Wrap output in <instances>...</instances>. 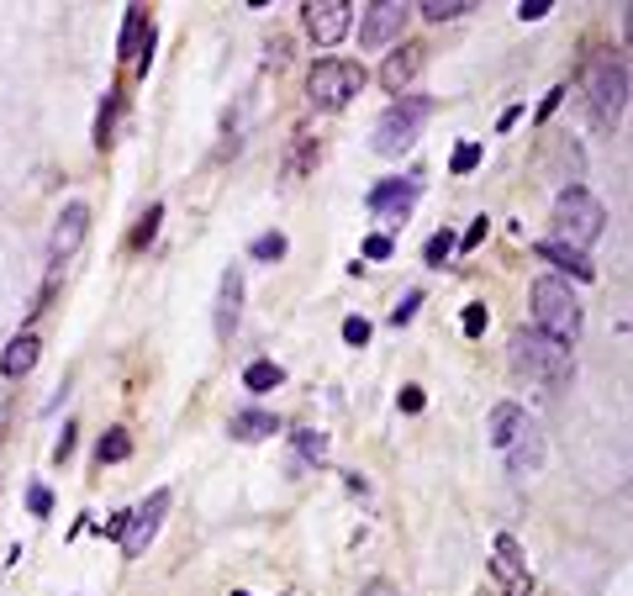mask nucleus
Returning <instances> with one entry per match:
<instances>
[{
	"instance_id": "39",
	"label": "nucleus",
	"mask_w": 633,
	"mask_h": 596,
	"mask_svg": "<svg viewBox=\"0 0 633 596\" xmlns=\"http://www.w3.org/2000/svg\"><path fill=\"white\" fill-rule=\"evenodd\" d=\"M560 100H565V91H549V96H544V106H538V117H549V111H555Z\"/></svg>"
},
{
	"instance_id": "3",
	"label": "nucleus",
	"mask_w": 633,
	"mask_h": 596,
	"mask_svg": "<svg viewBox=\"0 0 633 596\" xmlns=\"http://www.w3.org/2000/svg\"><path fill=\"white\" fill-rule=\"evenodd\" d=\"M581 91L591 100V117L597 127H618L623 121V106H629V64L618 53H597L581 74Z\"/></svg>"
},
{
	"instance_id": "4",
	"label": "nucleus",
	"mask_w": 633,
	"mask_h": 596,
	"mask_svg": "<svg viewBox=\"0 0 633 596\" xmlns=\"http://www.w3.org/2000/svg\"><path fill=\"white\" fill-rule=\"evenodd\" d=\"M555 233L565 243V248H591V243L608 233V212H602V201L591 191H581V185H565L560 195H555Z\"/></svg>"
},
{
	"instance_id": "42",
	"label": "nucleus",
	"mask_w": 633,
	"mask_h": 596,
	"mask_svg": "<svg viewBox=\"0 0 633 596\" xmlns=\"http://www.w3.org/2000/svg\"><path fill=\"white\" fill-rule=\"evenodd\" d=\"M233 596H244V592H233Z\"/></svg>"
},
{
	"instance_id": "9",
	"label": "nucleus",
	"mask_w": 633,
	"mask_h": 596,
	"mask_svg": "<svg viewBox=\"0 0 633 596\" xmlns=\"http://www.w3.org/2000/svg\"><path fill=\"white\" fill-rule=\"evenodd\" d=\"M407 17H412V6H401V0H375V6H365L360 43H365V49H390V43H401Z\"/></svg>"
},
{
	"instance_id": "2",
	"label": "nucleus",
	"mask_w": 633,
	"mask_h": 596,
	"mask_svg": "<svg viewBox=\"0 0 633 596\" xmlns=\"http://www.w3.org/2000/svg\"><path fill=\"white\" fill-rule=\"evenodd\" d=\"M528 301H534V322H538V333L544 338H555V343H565V349L581 338V301H576L570 280L544 275V280H534Z\"/></svg>"
},
{
	"instance_id": "28",
	"label": "nucleus",
	"mask_w": 633,
	"mask_h": 596,
	"mask_svg": "<svg viewBox=\"0 0 633 596\" xmlns=\"http://www.w3.org/2000/svg\"><path fill=\"white\" fill-rule=\"evenodd\" d=\"M486 322H491V317H486V301H475V307H464V317H460V328H464V333H470V338H481V333H486Z\"/></svg>"
},
{
	"instance_id": "26",
	"label": "nucleus",
	"mask_w": 633,
	"mask_h": 596,
	"mask_svg": "<svg viewBox=\"0 0 633 596\" xmlns=\"http://www.w3.org/2000/svg\"><path fill=\"white\" fill-rule=\"evenodd\" d=\"M296 449H301V459H328V438L312 428H301L296 433Z\"/></svg>"
},
{
	"instance_id": "29",
	"label": "nucleus",
	"mask_w": 633,
	"mask_h": 596,
	"mask_svg": "<svg viewBox=\"0 0 633 596\" xmlns=\"http://www.w3.org/2000/svg\"><path fill=\"white\" fill-rule=\"evenodd\" d=\"M117 106H122V100H117V96H111V100H106V106H100V121H96V143H100V148L111 143V121H117Z\"/></svg>"
},
{
	"instance_id": "10",
	"label": "nucleus",
	"mask_w": 633,
	"mask_h": 596,
	"mask_svg": "<svg viewBox=\"0 0 633 596\" xmlns=\"http://www.w3.org/2000/svg\"><path fill=\"white\" fill-rule=\"evenodd\" d=\"M85 233H90V206H85V201H69V206L58 212V222H53V238H49V264H53V269H64V264L79 254Z\"/></svg>"
},
{
	"instance_id": "19",
	"label": "nucleus",
	"mask_w": 633,
	"mask_h": 596,
	"mask_svg": "<svg viewBox=\"0 0 633 596\" xmlns=\"http://www.w3.org/2000/svg\"><path fill=\"white\" fill-rule=\"evenodd\" d=\"M143 38H153V22H148V6H127V26H122V58H143Z\"/></svg>"
},
{
	"instance_id": "21",
	"label": "nucleus",
	"mask_w": 633,
	"mask_h": 596,
	"mask_svg": "<svg viewBox=\"0 0 633 596\" xmlns=\"http://www.w3.org/2000/svg\"><path fill=\"white\" fill-rule=\"evenodd\" d=\"M280 381H286V370H280L275 359H254V364L244 370V385H248V391H275Z\"/></svg>"
},
{
	"instance_id": "23",
	"label": "nucleus",
	"mask_w": 633,
	"mask_h": 596,
	"mask_svg": "<svg viewBox=\"0 0 633 596\" xmlns=\"http://www.w3.org/2000/svg\"><path fill=\"white\" fill-rule=\"evenodd\" d=\"M132 454V438H127V428H111L106 438L96 444V459L100 465H117V459H127Z\"/></svg>"
},
{
	"instance_id": "31",
	"label": "nucleus",
	"mask_w": 633,
	"mask_h": 596,
	"mask_svg": "<svg viewBox=\"0 0 633 596\" xmlns=\"http://www.w3.org/2000/svg\"><path fill=\"white\" fill-rule=\"evenodd\" d=\"M417 307H422V290H407V296H401V307L390 311V322H396V328H401V322H412Z\"/></svg>"
},
{
	"instance_id": "38",
	"label": "nucleus",
	"mask_w": 633,
	"mask_h": 596,
	"mask_svg": "<svg viewBox=\"0 0 633 596\" xmlns=\"http://www.w3.org/2000/svg\"><path fill=\"white\" fill-rule=\"evenodd\" d=\"M360 596H401V586H390V581H369Z\"/></svg>"
},
{
	"instance_id": "7",
	"label": "nucleus",
	"mask_w": 633,
	"mask_h": 596,
	"mask_svg": "<svg viewBox=\"0 0 633 596\" xmlns=\"http://www.w3.org/2000/svg\"><path fill=\"white\" fill-rule=\"evenodd\" d=\"M491 575H496V596H534V571H528V554L512 533H496L491 544Z\"/></svg>"
},
{
	"instance_id": "13",
	"label": "nucleus",
	"mask_w": 633,
	"mask_h": 596,
	"mask_svg": "<svg viewBox=\"0 0 633 596\" xmlns=\"http://www.w3.org/2000/svg\"><path fill=\"white\" fill-rule=\"evenodd\" d=\"M417 191H422L417 180H386V185H375V191H369V212L386 216V222H401V216L412 212Z\"/></svg>"
},
{
	"instance_id": "11",
	"label": "nucleus",
	"mask_w": 633,
	"mask_h": 596,
	"mask_svg": "<svg viewBox=\"0 0 633 596\" xmlns=\"http://www.w3.org/2000/svg\"><path fill=\"white\" fill-rule=\"evenodd\" d=\"M301 11H307V32H312L322 49L343 43V32L354 22V6H348V0H312V6H301Z\"/></svg>"
},
{
	"instance_id": "6",
	"label": "nucleus",
	"mask_w": 633,
	"mask_h": 596,
	"mask_svg": "<svg viewBox=\"0 0 633 596\" xmlns=\"http://www.w3.org/2000/svg\"><path fill=\"white\" fill-rule=\"evenodd\" d=\"M360 91H365V70L354 58H316L307 74V100L316 111H343Z\"/></svg>"
},
{
	"instance_id": "5",
	"label": "nucleus",
	"mask_w": 633,
	"mask_h": 596,
	"mask_svg": "<svg viewBox=\"0 0 633 596\" xmlns=\"http://www.w3.org/2000/svg\"><path fill=\"white\" fill-rule=\"evenodd\" d=\"M428 117H433V100L428 96H396L386 111H380V121H375V153L401 159V153L422 138Z\"/></svg>"
},
{
	"instance_id": "16",
	"label": "nucleus",
	"mask_w": 633,
	"mask_h": 596,
	"mask_svg": "<svg viewBox=\"0 0 633 596\" xmlns=\"http://www.w3.org/2000/svg\"><path fill=\"white\" fill-rule=\"evenodd\" d=\"M238 311H244V269H222V286H217V338H227L238 328Z\"/></svg>"
},
{
	"instance_id": "40",
	"label": "nucleus",
	"mask_w": 633,
	"mask_h": 596,
	"mask_svg": "<svg viewBox=\"0 0 633 596\" xmlns=\"http://www.w3.org/2000/svg\"><path fill=\"white\" fill-rule=\"evenodd\" d=\"M6 417H11V412H0V433H6Z\"/></svg>"
},
{
	"instance_id": "24",
	"label": "nucleus",
	"mask_w": 633,
	"mask_h": 596,
	"mask_svg": "<svg viewBox=\"0 0 633 596\" xmlns=\"http://www.w3.org/2000/svg\"><path fill=\"white\" fill-rule=\"evenodd\" d=\"M286 248H291V243H286V233H265V238H254V248H248V254H254L259 264H275V259H286Z\"/></svg>"
},
{
	"instance_id": "14",
	"label": "nucleus",
	"mask_w": 633,
	"mask_h": 596,
	"mask_svg": "<svg viewBox=\"0 0 633 596\" xmlns=\"http://www.w3.org/2000/svg\"><path fill=\"white\" fill-rule=\"evenodd\" d=\"M502 454H507L512 476H538V465H544V433H538V423H523V433Z\"/></svg>"
},
{
	"instance_id": "20",
	"label": "nucleus",
	"mask_w": 633,
	"mask_h": 596,
	"mask_svg": "<svg viewBox=\"0 0 633 596\" xmlns=\"http://www.w3.org/2000/svg\"><path fill=\"white\" fill-rule=\"evenodd\" d=\"M227 433L244 438V444H259L269 433H280V417H275V412H238V417L227 423Z\"/></svg>"
},
{
	"instance_id": "41",
	"label": "nucleus",
	"mask_w": 633,
	"mask_h": 596,
	"mask_svg": "<svg viewBox=\"0 0 633 596\" xmlns=\"http://www.w3.org/2000/svg\"><path fill=\"white\" fill-rule=\"evenodd\" d=\"M475 596H496V592H475Z\"/></svg>"
},
{
	"instance_id": "17",
	"label": "nucleus",
	"mask_w": 633,
	"mask_h": 596,
	"mask_svg": "<svg viewBox=\"0 0 633 596\" xmlns=\"http://www.w3.org/2000/svg\"><path fill=\"white\" fill-rule=\"evenodd\" d=\"M523 423H528V412L517 402H502V406H491V423H486V438L496 444V449H507L512 438L523 433Z\"/></svg>"
},
{
	"instance_id": "36",
	"label": "nucleus",
	"mask_w": 633,
	"mask_h": 596,
	"mask_svg": "<svg viewBox=\"0 0 633 596\" xmlns=\"http://www.w3.org/2000/svg\"><path fill=\"white\" fill-rule=\"evenodd\" d=\"M486 227H491L486 216H475V227H470V233H464V238H460V248H475V243L486 238Z\"/></svg>"
},
{
	"instance_id": "15",
	"label": "nucleus",
	"mask_w": 633,
	"mask_h": 596,
	"mask_svg": "<svg viewBox=\"0 0 633 596\" xmlns=\"http://www.w3.org/2000/svg\"><path fill=\"white\" fill-rule=\"evenodd\" d=\"M37 359H43V338L26 328V333H17L11 343H6L0 370H6V381H22V375H32V370H37Z\"/></svg>"
},
{
	"instance_id": "22",
	"label": "nucleus",
	"mask_w": 633,
	"mask_h": 596,
	"mask_svg": "<svg viewBox=\"0 0 633 596\" xmlns=\"http://www.w3.org/2000/svg\"><path fill=\"white\" fill-rule=\"evenodd\" d=\"M412 11H422L428 22H460L464 11H475V6H470V0H422Z\"/></svg>"
},
{
	"instance_id": "27",
	"label": "nucleus",
	"mask_w": 633,
	"mask_h": 596,
	"mask_svg": "<svg viewBox=\"0 0 633 596\" xmlns=\"http://www.w3.org/2000/svg\"><path fill=\"white\" fill-rule=\"evenodd\" d=\"M481 153H486L481 143H460L454 148V159H449V169H454V174H470V169L481 164Z\"/></svg>"
},
{
	"instance_id": "34",
	"label": "nucleus",
	"mask_w": 633,
	"mask_h": 596,
	"mask_svg": "<svg viewBox=\"0 0 633 596\" xmlns=\"http://www.w3.org/2000/svg\"><path fill=\"white\" fill-rule=\"evenodd\" d=\"M390 248H396V243H390L386 233H375V238H365V259H390Z\"/></svg>"
},
{
	"instance_id": "25",
	"label": "nucleus",
	"mask_w": 633,
	"mask_h": 596,
	"mask_svg": "<svg viewBox=\"0 0 633 596\" xmlns=\"http://www.w3.org/2000/svg\"><path fill=\"white\" fill-rule=\"evenodd\" d=\"M449 254H454V233H433V238H428V248H422V259L433 264V269H443V264H449Z\"/></svg>"
},
{
	"instance_id": "30",
	"label": "nucleus",
	"mask_w": 633,
	"mask_h": 596,
	"mask_svg": "<svg viewBox=\"0 0 633 596\" xmlns=\"http://www.w3.org/2000/svg\"><path fill=\"white\" fill-rule=\"evenodd\" d=\"M159 216H164V206H148V212H143V227L132 233V248H143V243L159 233Z\"/></svg>"
},
{
	"instance_id": "33",
	"label": "nucleus",
	"mask_w": 633,
	"mask_h": 596,
	"mask_svg": "<svg viewBox=\"0 0 633 596\" xmlns=\"http://www.w3.org/2000/svg\"><path fill=\"white\" fill-rule=\"evenodd\" d=\"M26 507H32V512H37V518H49V507H53L49 486H32V491H26Z\"/></svg>"
},
{
	"instance_id": "1",
	"label": "nucleus",
	"mask_w": 633,
	"mask_h": 596,
	"mask_svg": "<svg viewBox=\"0 0 633 596\" xmlns=\"http://www.w3.org/2000/svg\"><path fill=\"white\" fill-rule=\"evenodd\" d=\"M512 370L523 375V381H538L549 385V391H560L570 385L576 375V354L555 343V338H544L538 328H523V333H512Z\"/></svg>"
},
{
	"instance_id": "32",
	"label": "nucleus",
	"mask_w": 633,
	"mask_h": 596,
	"mask_svg": "<svg viewBox=\"0 0 633 596\" xmlns=\"http://www.w3.org/2000/svg\"><path fill=\"white\" fill-rule=\"evenodd\" d=\"M343 338H348L354 349H365V343H369V322H365V317H348V322H343Z\"/></svg>"
},
{
	"instance_id": "12",
	"label": "nucleus",
	"mask_w": 633,
	"mask_h": 596,
	"mask_svg": "<svg viewBox=\"0 0 633 596\" xmlns=\"http://www.w3.org/2000/svg\"><path fill=\"white\" fill-rule=\"evenodd\" d=\"M428 64V49L422 43H401V49L386 58V70H380V85H386L390 96H407V85H412L417 74Z\"/></svg>"
},
{
	"instance_id": "35",
	"label": "nucleus",
	"mask_w": 633,
	"mask_h": 596,
	"mask_svg": "<svg viewBox=\"0 0 633 596\" xmlns=\"http://www.w3.org/2000/svg\"><path fill=\"white\" fill-rule=\"evenodd\" d=\"M549 11H555L549 0H523V6H517V17H523V22H538V17H549Z\"/></svg>"
},
{
	"instance_id": "37",
	"label": "nucleus",
	"mask_w": 633,
	"mask_h": 596,
	"mask_svg": "<svg viewBox=\"0 0 633 596\" xmlns=\"http://www.w3.org/2000/svg\"><path fill=\"white\" fill-rule=\"evenodd\" d=\"M401 412H422V385H407V391H401Z\"/></svg>"
},
{
	"instance_id": "8",
	"label": "nucleus",
	"mask_w": 633,
	"mask_h": 596,
	"mask_svg": "<svg viewBox=\"0 0 633 596\" xmlns=\"http://www.w3.org/2000/svg\"><path fill=\"white\" fill-rule=\"evenodd\" d=\"M164 512H170V491H153L148 501H138L132 512H122V554L127 560H138L148 544H153V533H159V523H164Z\"/></svg>"
},
{
	"instance_id": "18",
	"label": "nucleus",
	"mask_w": 633,
	"mask_h": 596,
	"mask_svg": "<svg viewBox=\"0 0 633 596\" xmlns=\"http://www.w3.org/2000/svg\"><path fill=\"white\" fill-rule=\"evenodd\" d=\"M534 254H538L544 264H555V269H565V275H576V280H591V275H597V269H591V259H586L581 248H565V243H555V238H549V243H538Z\"/></svg>"
}]
</instances>
